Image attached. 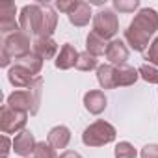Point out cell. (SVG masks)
<instances>
[{
  "label": "cell",
  "instance_id": "cell-29",
  "mask_svg": "<svg viewBox=\"0 0 158 158\" xmlns=\"http://www.w3.org/2000/svg\"><path fill=\"white\" fill-rule=\"evenodd\" d=\"M76 2H78V0H71V2H65V0H58V2H56V8H58L60 11H63L65 15H69V13L74 10Z\"/></svg>",
  "mask_w": 158,
  "mask_h": 158
},
{
  "label": "cell",
  "instance_id": "cell-26",
  "mask_svg": "<svg viewBox=\"0 0 158 158\" xmlns=\"http://www.w3.org/2000/svg\"><path fill=\"white\" fill-rule=\"evenodd\" d=\"M114 8L119 10V11L130 13V11L139 8V2H138V0H130V2H125V0H114Z\"/></svg>",
  "mask_w": 158,
  "mask_h": 158
},
{
  "label": "cell",
  "instance_id": "cell-14",
  "mask_svg": "<svg viewBox=\"0 0 158 158\" xmlns=\"http://www.w3.org/2000/svg\"><path fill=\"white\" fill-rule=\"evenodd\" d=\"M78 54H80V52H76V48H74L71 43L61 45V48H60V52H58V56H56V60H54L56 69L67 71V69L74 67V65H76V60H78Z\"/></svg>",
  "mask_w": 158,
  "mask_h": 158
},
{
  "label": "cell",
  "instance_id": "cell-31",
  "mask_svg": "<svg viewBox=\"0 0 158 158\" xmlns=\"http://www.w3.org/2000/svg\"><path fill=\"white\" fill-rule=\"evenodd\" d=\"M58 158H82V154L76 152V151H63Z\"/></svg>",
  "mask_w": 158,
  "mask_h": 158
},
{
  "label": "cell",
  "instance_id": "cell-30",
  "mask_svg": "<svg viewBox=\"0 0 158 158\" xmlns=\"http://www.w3.org/2000/svg\"><path fill=\"white\" fill-rule=\"evenodd\" d=\"M10 151H13V141H10V138L4 134L2 136V158H8Z\"/></svg>",
  "mask_w": 158,
  "mask_h": 158
},
{
  "label": "cell",
  "instance_id": "cell-3",
  "mask_svg": "<svg viewBox=\"0 0 158 158\" xmlns=\"http://www.w3.org/2000/svg\"><path fill=\"white\" fill-rule=\"evenodd\" d=\"M115 136H117V132H115V127L114 125H110L104 119H97L95 123H91L84 130L82 141L88 147H102V145L112 143L115 139Z\"/></svg>",
  "mask_w": 158,
  "mask_h": 158
},
{
  "label": "cell",
  "instance_id": "cell-19",
  "mask_svg": "<svg viewBox=\"0 0 158 158\" xmlns=\"http://www.w3.org/2000/svg\"><path fill=\"white\" fill-rule=\"evenodd\" d=\"M115 65L112 63H104V65H99L97 69V80L101 84L102 89H114L117 88L115 86Z\"/></svg>",
  "mask_w": 158,
  "mask_h": 158
},
{
  "label": "cell",
  "instance_id": "cell-5",
  "mask_svg": "<svg viewBox=\"0 0 158 158\" xmlns=\"http://www.w3.org/2000/svg\"><path fill=\"white\" fill-rule=\"evenodd\" d=\"M30 45H34L30 41V35L24 34L23 30L11 34V35H6L4 41H2V50L11 58V60H17V58H23L26 54H30Z\"/></svg>",
  "mask_w": 158,
  "mask_h": 158
},
{
  "label": "cell",
  "instance_id": "cell-20",
  "mask_svg": "<svg viewBox=\"0 0 158 158\" xmlns=\"http://www.w3.org/2000/svg\"><path fill=\"white\" fill-rule=\"evenodd\" d=\"M106 48H108V43L106 39H102L101 35H97L95 32H89L88 37H86V52H89L91 56H102L106 54Z\"/></svg>",
  "mask_w": 158,
  "mask_h": 158
},
{
  "label": "cell",
  "instance_id": "cell-28",
  "mask_svg": "<svg viewBox=\"0 0 158 158\" xmlns=\"http://www.w3.org/2000/svg\"><path fill=\"white\" fill-rule=\"evenodd\" d=\"M141 158H158V143H149L141 149Z\"/></svg>",
  "mask_w": 158,
  "mask_h": 158
},
{
  "label": "cell",
  "instance_id": "cell-7",
  "mask_svg": "<svg viewBox=\"0 0 158 158\" xmlns=\"http://www.w3.org/2000/svg\"><path fill=\"white\" fill-rule=\"evenodd\" d=\"M41 21H43V8H41V4H26L21 10L19 24H21V30L24 34L37 37L39 28H41Z\"/></svg>",
  "mask_w": 158,
  "mask_h": 158
},
{
  "label": "cell",
  "instance_id": "cell-8",
  "mask_svg": "<svg viewBox=\"0 0 158 158\" xmlns=\"http://www.w3.org/2000/svg\"><path fill=\"white\" fill-rule=\"evenodd\" d=\"M15 13H17V8L13 2L0 4V32H2L4 37L21 30V24L15 21Z\"/></svg>",
  "mask_w": 158,
  "mask_h": 158
},
{
  "label": "cell",
  "instance_id": "cell-12",
  "mask_svg": "<svg viewBox=\"0 0 158 158\" xmlns=\"http://www.w3.org/2000/svg\"><path fill=\"white\" fill-rule=\"evenodd\" d=\"M32 52H35L41 60H56L58 56V43L52 37H35L32 45Z\"/></svg>",
  "mask_w": 158,
  "mask_h": 158
},
{
  "label": "cell",
  "instance_id": "cell-4",
  "mask_svg": "<svg viewBox=\"0 0 158 158\" xmlns=\"http://www.w3.org/2000/svg\"><path fill=\"white\" fill-rule=\"evenodd\" d=\"M97 35H101L102 39H114L115 34L119 32V21H117V15L112 11V10H101L95 17H93V30Z\"/></svg>",
  "mask_w": 158,
  "mask_h": 158
},
{
  "label": "cell",
  "instance_id": "cell-13",
  "mask_svg": "<svg viewBox=\"0 0 158 158\" xmlns=\"http://www.w3.org/2000/svg\"><path fill=\"white\" fill-rule=\"evenodd\" d=\"M35 78H37V76H34L28 69H24V67H21V65H13V67H10V71H8V80H10V84L15 86V88H30V86L34 84Z\"/></svg>",
  "mask_w": 158,
  "mask_h": 158
},
{
  "label": "cell",
  "instance_id": "cell-6",
  "mask_svg": "<svg viewBox=\"0 0 158 158\" xmlns=\"http://www.w3.org/2000/svg\"><path fill=\"white\" fill-rule=\"evenodd\" d=\"M28 121V114L13 110L11 106L4 104L0 110V130L4 134H15V132H23Z\"/></svg>",
  "mask_w": 158,
  "mask_h": 158
},
{
  "label": "cell",
  "instance_id": "cell-27",
  "mask_svg": "<svg viewBox=\"0 0 158 158\" xmlns=\"http://www.w3.org/2000/svg\"><path fill=\"white\" fill-rule=\"evenodd\" d=\"M145 60H149L151 65L158 67V35H156L154 41L149 45V50H147V54H145Z\"/></svg>",
  "mask_w": 158,
  "mask_h": 158
},
{
  "label": "cell",
  "instance_id": "cell-22",
  "mask_svg": "<svg viewBox=\"0 0 158 158\" xmlns=\"http://www.w3.org/2000/svg\"><path fill=\"white\" fill-rule=\"evenodd\" d=\"M99 61H97V58L95 56H91L89 52H80L78 54V60H76V69L78 71H91V69H99V65H97Z\"/></svg>",
  "mask_w": 158,
  "mask_h": 158
},
{
  "label": "cell",
  "instance_id": "cell-23",
  "mask_svg": "<svg viewBox=\"0 0 158 158\" xmlns=\"http://www.w3.org/2000/svg\"><path fill=\"white\" fill-rule=\"evenodd\" d=\"M138 73H139V76L143 78L145 82H149V84H158V67H154V65H151V63H143V65L138 69Z\"/></svg>",
  "mask_w": 158,
  "mask_h": 158
},
{
  "label": "cell",
  "instance_id": "cell-1",
  "mask_svg": "<svg viewBox=\"0 0 158 158\" xmlns=\"http://www.w3.org/2000/svg\"><path fill=\"white\" fill-rule=\"evenodd\" d=\"M158 30V11L152 8H143L136 13L132 23L125 30V41L130 48L143 52L149 47V39Z\"/></svg>",
  "mask_w": 158,
  "mask_h": 158
},
{
  "label": "cell",
  "instance_id": "cell-21",
  "mask_svg": "<svg viewBox=\"0 0 158 158\" xmlns=\"http://www.w3.org/2000/svg\"><path fill=\"white\" fill-rule=\"evenodd\" d=\"M43 61H45V60H41L35 52H30V54H26V56H23V58H17V60H15V65H21V67L28 69L34 76H39V73H41V69H43Z\"/></svg>",
  "mask_w": 158,
  "mask_h": 158
},
{
  "label": "cell",
  "instance_id": "cell-15",
  "mask_svg": "<svg viewBox=\"0 0 158 158\" xmlns=\"http://www.w3.org/2000/svg\"><path fill=\"white\" fill-rule=\"evenodd\" d=\"M106 102H108V99H106L104 91H101V89H91L84 95V106L93 115L102 114L104 108H106Z\"/></svg>",
  "mask_w": 158,
  "mask_h": 158
},
{
  "label": "cell",
  "instance_id": "cell-11",
  "mask_svg": "<svg viewBox=\"0 0 158 158\" xmlns=\"http://www.w3.org/2000/svg\"><path fill=\"white\" fill-rule=\"evenodd\" d=\"M39 4L43 8V21H41L37 37H52V34L56 32V26H58V15L50 4H45V2H39Z\"/></svg>",
  "mask_w": 158,
  "mask_h": 158
},
{
  "label": "cell",
  "instance_id": "cell-18",
  "mask_svg": "<svg viewBox=\"0 0 158 158\" xmlns=\"http://www.w3.org/2000/svg\"><path fill=\"white\" fill-rule=\"evenodd\" d=\"M138 78H139V73L130 65H121L115 69V86L117 88L132 86V84H136Z\"/></svg>",
  "mask_w": 158,
  "mask_h": 158
},
{
  "label": "cell",
  "instance_id": "cell-25",
  "mask_svg": "<svg viewBox=\"0 0 158 158\" xmlns=\"http://www.w3.org/2000/svg\"><path fill=\"white\" fill-rule=\"evenodd\" d=\"M34 158H58V156H56V149H52L48 143L37 141L35 151H34Z\"/></svg>",
  "mask_w": 158,
  "mask_h": 158
},
{
  "label": "cell",
  "instance_id": "cell-24",
  "mask_svg": "<svg viewBox=\"0 0 158 158\" xmlns=\"http://www.w3.org/2000/svg\"><path fill=\"white\" fill-rule=\"evenodd\" d=\"M114 154H115V158H136V156H138V151L134 149L132 143H128V141H119V143L115 145Z\"/></svg>",
  "mask_w": 158,
  "mask_h": 158
},
{
  "label": "cell",
  "instance_id": "cell-2",
  "mask_svg": "<svg viewBox=\"0 0 158 158\" xmlns=\"http://www.w3.org/2000/svg\"><path fill=\"white\" fill-rule=\"evenodd\" d=\"M41 89H43V78L37 76L30 88L13 91L8 97V102L6 104L11 106L13 110L24 112V114L30 112L32 115H35L37 110H39V104H41Z\"/></svg>",
  "mask_w": 158,
  "mask_h": 158
},
{
  "label": "cell",
  "instance_id": "cell-9",
  "mask_svg": "<svg viewBox=\"0 0 158 158\" xmlns=\"http://www.w3.org/2000/svg\"><path fill=\"white\" fill-rule=\"evenodd\" d=\"M128 47L121 41V39H112L108 43V48H106V60L115 65V67H121V65H127V60H128Z\"/></svg>",
  "mask_w": 158,
  "mask_h": 158
},
{
  "label": "cell",
  "instance_id": "cell-17",
  "mask_svg": "<svg viewBox=\"0 0 158 158\" xmlns=\"http://www.w3.org/2000/svg\"><path fill=\"white\" fill-rule=\"evenodd\" d=\"M71 141V130L63 125H58L54 128H50L48 136H47V143L52 149H65Z\"/></svg>",
  "mask_w": 158,
  "mask_h": 158
},
{
  "label": "cell",
  "instance_id": "cell-16",
  "mask_svg": "<svg viewBox=\"0 0 158 158\" xmlns=\"http://www.w3.org/2000/svg\"><path fill=\"white\" fill-rule=\"evenodd\" d=\"M67 17H69V23L73 26H86V24H89V19H91V4L78 0L76 6H74V10Z\"/></svg>",
  "mask_w": 158,
  "mask_h": 158
},
{
  "label": "cell",
  "instance_id": "cell-10",
  "mask_svg": "<svg viewBox=\"0 0 158 158\" xmlns=\"http://www.w3.org/2000/svg\"><path fill=\"white\" fill-rule=\"evenodd\" d=\"M35 145H37V141L30 130H23L13 138V151L19 156H24V158L30 156L35 151Z\"/></svg>",
  "mask_w": 158,
  "mask_h": 158
}]
</instances>
